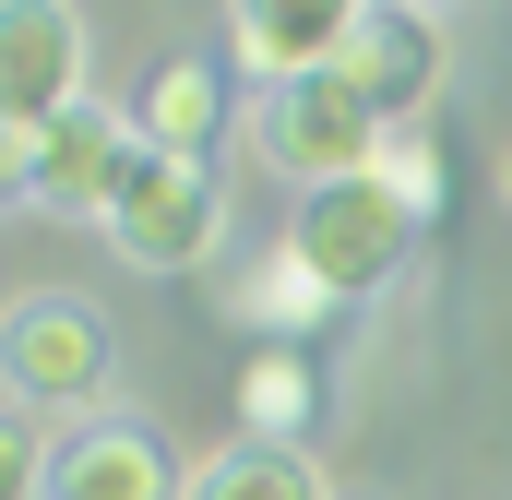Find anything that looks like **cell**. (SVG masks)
I'll return each mask as SVG.
<instances>
[{"label": "cell", "mask_w": 512, "mask_h": 500, "mask_svg": "<svg viewBox=\"0 0 512 500\" xmlns=\"http://www.w3.org/2000/svg\"><path fill=\"white\" fill-rule=\"evenodd\" d=\"M239 131H251V155L310 203V191H346V179H370L382 167V108L346 84V72H310V84H262L251 108H239Z\"/></svg>", "instance_id": "1"}, {"label": "cell", "mask_w": 512, "mask_h": 500, "mask_svg": "<svg viewBox=\"0 0 512 500\" xmlns=\"http://www.w3.org/2000/svg\"><path fill=\"white\" fill-rule=\"evenodd\" d=\"M108 250H120L131 274H203L215 250H227V179L203 167V155H155V143H131L120 191H108Z\"/></svg>", "instance_id": "2"}, {"label": "cell", "mask_w": 512, "mask_h": 500, "mask_svg": "<svg viewBox=\"0 0 512 500\" xmlns=\"http://www.w3.org/2000/svg\"><path fill=\"white\" fill-rule=\"evenodd\" d=\"M108 370H120V346H108V310H96L84 286H24V298H0V405H24V417L96 405Z\"/></svg>", "instance_id": "3"}, {"label": "cell", "mask_w": 512, "mask_h": 500, "mask_svg": "<svg viewBox=\"0 0 512 500\" xmlns=\"http://www.w3.org/2000/svg\"><path fill=\"white\" fill-rule=\"evenodd\" d=\"M96 24L72 0H0V143H36L48 120L84 108Z\"/></svg>", "instance_id": "4"}, {"label": "cell", "mask_w": 512, "mask_h": 500, "mask_svg": "<svg viewBox=\"0 0 512 500\" xmlns=\"http://www.w3.org/2000/svg\"><path fill=\"white\" fill-rule=\"evenodd\" d=\"M417 239H429V227H417V215L393 203L382 179L310 191V203H298V227H286V250H298V262H310V274H322L334 298H370V286H393V274L417 262Z\"/></svg>", "instance_id": "5"}, {"label": "cell", "mask_w": 512, "mask_h": 500, "mask_svg": "<svg viewBox=\"0 0 512 500\" xmlns=\"http://www.w3.org/2000/svg\"><path fill=\"white\" fill-rule=\"evenodd\" d=\"M382 131L429 120V96H441V72H453V36H441V12H405V0H358V24H346V60H334Z\"/></svg>", "instance_id": "6"}, {"label": "cell", "mask_w": 512, "mask_h": 500, "mask_svg": "<svg viewBox=\"0 0 512 500\" xmlns=\"http://www.w3.org/2000/svg\"><path fill=\"white\" fill-rule=\"evenodd\" d=\"M131 143H143L131 108H96V96H84L72 120H48L36 143H12V155H24V203H36V215H84V227H96V215H108V191H120V167H131Z\"/></svg>", "instance_id": "7"}, {"label": "cell", "mask_w": 512, "mask_h": 500, "mask_svg": "<svg viewBox=\"0 0 512 500\" xmlns=\"http://www.w3.org/2000/svg\"><path fill=\"white\" fill-rule=\"evenodd\" d=\"M179 489H191V465L143 417H84L48 465V500H179Z\"/></svg>", "instance_id": "8"}, {"label": "cell", "mask_w": 512, "mask_h": 500, "mask_svg": "<svg viewBox=\"0 0 512 500\" xmlns=\"http://www.w3.org/2000/svg\"><path fill=\"white\" fill-rule=\"evenodd\" d=\"M346 24H358V0H239L227 12V60L262 84H310V72H334L346 60Z\"/></svg>", "instance_id": "9"}, {"label": "cell", "mask_w": 512, "mask_h": 500, "mask_svg": "<svg viewBox=\"0 0 512 500\" xmlns=\"http://www.w3.org/2000/svg\"><path fill=\"white\" fill-rule=\"evenodd\" d=\"M334 310H346V298H334V286H322V274H310L286 239H274V250H251V262L227 274V322H239L251 346H310Z\"/></svg>", "instance_id": "10"}, {"label": "cell", "mask_w": 512, "mask_h": 500, "mask_svg": "<svg viewBox=\"0 0 512 500\" xmlns=\"http://www.w3.org/2000/svg\"><path fill=\"white\" fill-rule=\"evenodd\" d=\"M215 120H227V84H215V60H191V48H167V60L143 72V96H131V131H143L155 155H203V167H215Z\"/></svg>", "instance_id": "11"}, {"label": "cell", "mask_w": 512, "mask_h": 500, "mask_svg": "<svg viewBox=\"0 0 512 500\" xmlns=\"http://www.w3.org/2000/svg\"><path fill=\"white\" fill-rule=\"evenodd\" d=\"M179 500H334V477H322L310 453L227 441V453H203V465H191V489H179Z\"/></svg>", "instance_id": "12"}, {"label": "cell", "mask_w": 512, "mask_h": 500, "mask_svg": "<svg viewBox=\"0 0 512 500\" xmlns=\"http://www.w3.org/2000/svg\"><path fill=\"white\" fill-rule=\"evenodd\" d=\"M310 405H322L310 346H251V370H239V417H251V441L298 453V441H310Z\"/></svg>", "instance_id": "13"}, {"label": "cell", "mask_w": 512, "mask_h": 500, "mask_svg": "<svg viewBox=\"0 0 512 500\" xmlns=\"http://www.w3.org/2000/svg\"><path fill=\"white\" fill-rule=\"evenodd\" d=\"M370 179H382V191L405 203V215H417V227H429V215L453 203V167H441V131H429V120L382 131V167H370Z\"/></svg>", "instance_id": "14"}, {"label": "cell", "mask_w": 512, "mask_h": 500, "mask_svg": "<svg viewBox=\"0 0 512 500\" xmlns=\"http://www.w3.org/2000/svg\"><path fill=\"white\" fill-rule=\"evenodd\" d=\"M48 465H60V453L36 441V417L0 405V500H48Z\"/></svg>", "instance_id": "15"}, {"label": "cell", "mask_w": 512, "mask_h": 500, "mask_svg": "<svg viewBox=\"0 0 512 500\" xmlns=\"http://www.w3.org/2000/svg\"><path fill=\"white\" fill-rule=\"evenodd\" d=\"M0 203H24V155L12 143H0Z\"/></svg>", "instance_id": "16"}, {"label": "cell", "mask_w": 512, "mask_h": 500, "mask_svg": "<svg viewBox=\"0 0 512 500\" xmlns=\"http://www.w3.org/2000/svg\"><path fill=\"white\" fill-rule=\"evenodd\" d=\"M501 203H512V143H501Z\"/></svg>", "instance_id": "17"}]
</instances>
